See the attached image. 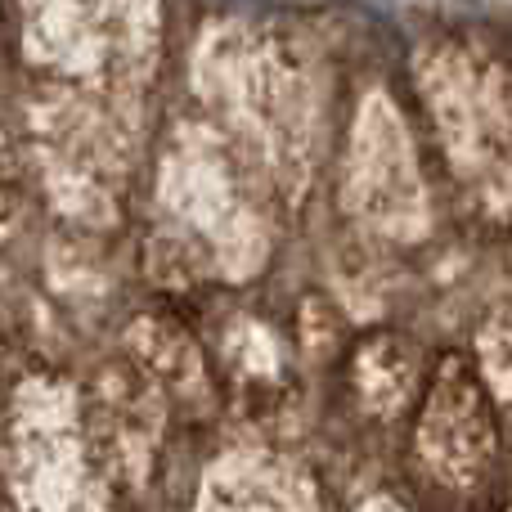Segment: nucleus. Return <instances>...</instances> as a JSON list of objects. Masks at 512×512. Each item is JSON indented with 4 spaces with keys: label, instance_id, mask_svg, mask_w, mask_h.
Masks as SVG:
<instances>
[{
    "label": "nucleus",
    "instance_id": "20e7f679",
    "mask_svg": "<svg viewBox=\"0 0 512 512\" xmlns=\"http://www.w3.org/2000/svg\"><path fill=\"white\" fill-rule=\"evenodd\" d=\"M418 445H423L427 468L441 481H459V486L477 477L495 454L490 400L481 391L477 373L463 360H450L436 378L423 427H418Z\"/></svg>",
    "mask_w": 512,
    "mask_h": 512
},
{
    "label": "nucleus",
    "instance_id": "7ed1b4c3",
    "mask_svg": "<svg viewBox=\"0 0 512 512\" xmlns=\"http://www.w3.org/2000/svg\"><path fill=\"white\" fill-rule=\"evenodd\" d=\"M351 198L355 212L373 230L400 234V239L423 230V185H418L414 158H409L405 126L382 95H373L360 113V135H355L351 158Z\"/></svg>",
    "mask_w": 512,
    "mask_h": 512
},
{
    "label": "nucleus",
    "instance_id": "f257e3e1",
    "mask_svg": "<svg viewBox=\"0 0 512 512\" xmlns=\"http://www.w3.org/2000/svg\"><path fill=\"white\" fill-rule=\"evenodd\" d=\"M418 81L427 90L445 153L459 180L490 216H512V77L490 54L441 41L423 50Z\"/></svg>",
    "mask_w": 512,
    "mask_h": 512
},
{
    "label": "nucleus",
    "instance_id": "0eeeda50",
    "mask_svg": "<svg viewBox=\"0 0 512 512\" xmlns=\"http://www.w3.org/2000/svg\"><path fill=\"white\" fill-rule=\"evenodd\" d=\"M481 369L490 391L512 400V319H490L481 328Z\"/></svg>",
    "mask_w": 512,
    "mask_h": 512
},
{
    "label": "nucleus",
    "instance_id": "423d86ee",
    "mask_svg": "<svg viewBox=\"0 0 512 512\" xmlns=\"http://www.w3.org/2000/svg\"><path fill=\"white\" fill-rule=\"evenodd\" d=\"M414 369H418V360L405 351V342H396V337H382V342L364 346L355 378H360V391H364V400H369L373 409H396L400 400L409 396Z\"/></svg>",
    "mask_w": 512,
    "mask_h": 512
},
{
    "label": "nucleus",
    "instance_id": "39448f33",
    "mask_svg": "<svg viewBox=\"0 0 512 512\" xmlns=\"http://www.w3.org/2000/svg\"><path fill=\"white\" fill-rule=\"evenodd\" d=\"M203 512H306L297 486H283L279 472L256 463H230L212 477Z\"/></svg>",
    "mask_w": 512,
    "mask_h": 512
},
{
    "label": "nucleus",
    "instance_id": "f03ea898",
    "mask_svg": "<svg viewBox=\"0 0 512 512\" xmlns=\"http://www.w3.org/2000/svg\"><path fill=\"white\" fill-rule=\"evenodd\" d=\"M27 50L72 77L131 86L153 68L158 0H27Z\"/></svg>",
    "mask_w": 512,
    "mask_h": 512
},
{
    "label": "nucleus",
    "instance_id": "6e6552de",
    "mask_svg": "<svg viewBox=\"0 0 512 512\" xmlns=\"http://www.w3.org/2000/svg\"><path fill=\"white\" fill-rule=\"evenodd\" d=\"M364 512H396V508H391V504H369Z\"/></svg>",
    "mask_w": 512,
    "mask_h": 512
}]
</instances>
